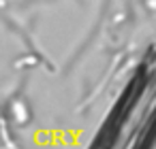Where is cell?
<instances>
[{
  "mask_svg": "<svg viewBox=\"0 0 156 149\" xmlns=\"http://www.w3.org/2000/svg\"><path fill=\"white\" fill-rule=\"evenodd\" d=\"M156 143V47L122 87L92 149H152Z\"/></svg>",
  "mask_w": 156,
  "mask_h": 149,
  "instance_id": "cell-1",
  "label": "cell"
}]
</instances>
